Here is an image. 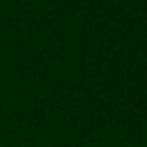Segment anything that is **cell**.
Wrapping results in <instances>:
<instances>
[]
</instances>
